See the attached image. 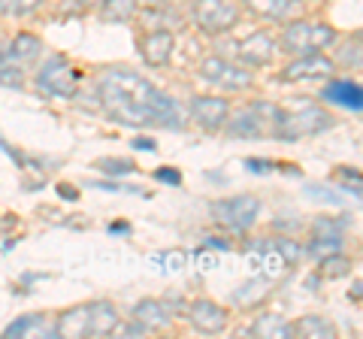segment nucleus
<instances>
[{
  "label": "nucleus",
  "instance_id": "1",
  "mask_svg": "<svg viewBox=\"0 0 363 339\" xmlns=\"http://www.w3.org/2000/svg\"><path fill=\"white\" fill-rule=\"evenodd\" d=\"M97 97L106 116L118 124L169 130L185 124V109L133 70H106L97 79Z\"/></svg>",
  "mask_w": 363,
  "mask_h": 339
},
{
  "label": "nucleus",
  "instance_id": "2",
  "mask_svg": "<svg viewBox=\"0 0 363 339\" xmlns=\"http://www.w3.org/2000/svg\"><path fill=\"white\" fill-rule=\"evenodd\" d=\"M118 324V312L109 300H91L85 306H76L64 312L55 321V336L79 339V336H109L112 327Z\"/></svg>",
  "mask_w": 363,
  "mask_h": 339
},
{
  "label": "nucleus",
  "instance_id": "3",
  "mask_svg": "<svg viewBox=\"0 0 363 339\" xmlns=\"http://www.w3.org/2000/svg\"><path fill=\"white\" fill-rule=\"evenodd\" d=\"M333 128V116L321 106H306L300 112H279L272 137H279L281 143H297L303 137H318V133Z\"/></svg>",
  "mask_w": 363,
  "mask_h": 339
},
{
  "label": "nucleus",
  "instance_id": "4",
  "mask_svg": "<svg viewBox=\"0 0 363 339\" xmlns=\"http://www.w3.org/2000/svg\"><path fill=\"white\" fill-rule=\"evenodd\" d=\"M336 40V28L327 21H291L281 33V49L291 55H315L324 52L327 46H333Z\"/></svg>",
  "mask_w": 363,
  "mask_h": 339
},
{
  "label": "nucleus",
  "instance_id": "5",
  "mask_svg": "<svg viewBox=\"0 0 363 339\" xmlns=\"http://www.w3.org/2000/svg\"><path fill=\"white\" fill-rule=\"evenodd\" d=\"M279 106L267 104V100H257V104L245 106L242 112H236L233 118H227V137H236V140H260V137H269L272 128H276V118H279Z\"/></svg>",
  "mask_w": 363,
  "mask_h": 339
},
{
  "label": "nucleus",
  "instance_id": "6",
  "mask_svg": "<svg viewBox=\"0 0 363 339\" xmlns=\"http://www.w3.org/2000/svg\"><path fill=\"white\" fill-rule=\"evenodd\" d=\"M257 212H260V200L252 194H236V197H224L212 203V218L236 233L252 228L257 221Z\"/></svg>",
  "mask_w": 363,
  "mask_h": 339
},
{
  "label": "nucleus",
  "instance_id": "7",
  "mask_svg": "<svg viewBox=\"0 0 363 339\" xmlns=\"http://www.w3.org/2000/svg\"><path fill=\"white\" fill-rule=\"evenodd\" d=\"M194 21L203 33H224L240 21V6L233 0H194Z\"/></svg>",
  "mask_w": 363,
  "mask_h": 339
},
{
  "label": "nucleus",
  "instance_id": "8",
  "mask_svg": "<svg viewBox=\"0 0 363 339\" xmlns=\"http://www.w3.org/2000/svg\"><path fill=\"white\" fill-rule=\"evenodd\" d=\"M37 85L52 97H73L79 85V73L67 58H49L37 73Z\"/></svg>",
  "mask_w": 363,
  "mask_h": 339
},
{
  "label": "nucleus",
  "instance_id": "9",
  "mask_svg": "<svg viewBox=\"0 0 363 339\" xmlns=\"http://www.w3.org/2000/svg\"><path fill=\"white\" fill-rule=\"evenodd\" d=\"M248 267L255 269L257 276H264L269 282H276L281 276H288L291 273V264L285 261V255L279 252L276 245H272V240L267 236V240H260L255 248H248Z\"/></svg>",
  "mask_w": 363,
  "mask_h": 339
},
{
  "label": "nucleus",
  "instance_id": "10",
  "mask_svg": "<svg viewBox=\"0 0 363 339\" xmlns=\"http://www.w3.org/2000/svg\"><path fill=\"white\" fill-rule=\"evenodd\" d=\"M333 76V61L327 55H300L281 70V82H309V79H330Z\"/></svg>",
  "mask_w": 363,
  "mask_h": 339
},
{
  "label": "nucleus",
  "instance_id": "11",
  "mask_svg": "<svg viewBox=\"0 0 363 339\" xmlns=\"http://www.w3.org/2000/svg\"><path fill=\"white\" fill-rule=\"evenodd\" d=\"M188 118H194V124L203 130H218L230 118V104L224 97H194L188 109Z\"/></svg>",
  "mask_w": 363,
  "mask_h": 339
},
{
  "label": "nucleus",
  "instance_id": "12",
  "mask_svg": "<svg viewBox=\"0 0 363 339\" xmlns=\"http://www.w3.org/2000/svg\"><path fill=\"white\" fill-rule=\"evenodd\" d=\"M188 318H191V324H194L197 333L215 336V333L227 330V312L215 300H194L188 306Z\"/></svg>",
  "mask_w": 363,
  "mask_h": 339
},
{
  "label": "nucleus",
  "instance_id": "13",
  "mask_svg": "<svg viewBox=\"0 0 363 339\" xmlns=\"http://www.w3.org/2000/svg\"><path fill=\"white\" fill-rule=\"evenodd\" d=\"M236 55H240V61L248 64V67H267L272 61V55H276V40H272L269 33L257 30V33H252V37H245L240 43Z\"/></svg>",
  "mask_w": 363,
  "mask_h": 339
},
{
  "label": "nucleus",
  "instance_id": "14",
  "mask_svg": "<svg viewBox=\"0 0 363 339\" xmlns=\"http://www.w3.org/2000/svg\"><path fill=\"white\" fill-rule=\"evenodd\" d=\"M173 46H176V40H173L169 30H152V33L143 37L140 55L149 67H164L169 58H173Z\"/></svg>",
  "mask_w": 363,
  "mask_h": 339
},
{
  "label": "nucleus",
  "instance_id": "15",
  "mask_svg": "<svg viewBox=\"0 0 363 339\" xmlns=\"http://www.w3.org/2000/svg\"><path fill=\"white\" fill-rule=\"evenodd\" d=\"M272 294V282L269 279H248V282H242L240 288L233 291V303L240 309H255V306H260L267 297Z\"/></svg>",
  "mask_w": 363,
  "mask_h": 339
},
{
  "label": "nucleus",
  "instance_id": "16",
  "mask_svg": "<svg viewBox=\"0 0 363 339\" xmlns=\"http://www.w3.org/2000/svg\"><path fill=\"white\" fill-rule=\"evenodd\" d=\"M30 333H40V336H55V324L45 318V315H21L13 324L4 330L6 339H16V336H30Z\"/></svg>",
  "mask_w": 363,
  "mask_h": 339
},
{
  "label": "nucleus",
  "instance_id": "17",
  "mask_svg": "<svg viewBox=\"0 0 363 339\" xmlns=\"http://www.w3.org/2000/svg\"><path fill=\"white\" fill-rule=\"evenodd\" d=\"M291 324V336H306V339H333L336 336V327L321 318V315H303L297 321H288Z\"/></svg>",
  "mask_w": 363,
  "mask_h": 339
},
{
  "label": "nucleus",
  "instance_id": "18",
  "mask_svg": "<svg viewBox=\"0 0 363 339\" xmlns=\"http://www.w3.org/2000/svg\"><path fill=\"white\" fill-rule=\"evenodd\" d=\"M130 318H136L140 324H145V327L152 330V327H167V321H169V309H167V303L145 297V300H140V303L133 306V315H130Z\"/></svg>",
  "mask_w": 363,
  "mask_h": 339
},
{
  "label": "nucleus",
  "instance_id": "19",
  "mask_svg": "<svg viewBox=\"0 0 363 339\" xmlns=\"http://www.w3.org/2000/svg\"><path fill=\"white\" fill-rule=\"evenodd\" d=\"M252 333L264 339H291V324L276 312H260L252 324Z\"/></svg>",
  "mask_w": 363,
  "mask_h": 339
},
{
  "label": "nucleus",
  "instance_id": "20",
  "mask_svg": "<svg viewBox=\"0 0 363 339\" xmlns=\"http://www.w3.org/2000/svg\"><path fill=\"white\" fill-rule=\"evenodd\" d=\"M43 43L33 37V33H18V37L9 43V49L4 52V61H13V64H25V61H33L40 55Z\"/></svg>",
  "mask_w": 363,
  "mask_h": 339
},
{
  "label": "nucleus",
  "instance_id": "21",
  "mask_svg": "<svg viewBox=\"0 0 363 339\" xmlns=\"http://www.w3.org/2000/svg\"><path fill=\"white\" fill-rule=\"evenodd\" d=\"M324 97L333 100V104H342L348 109H354V112H360V106H363L360 85H354V82H330L327 85V91H324Z\"/></svg>",
  "mask_w": 363,
  "mask_h": 339
},
{
  "label": "nucleus",
  "instance_id": "22",
  "mask_svg": "<svg viewBox=\"0 0 363 339\" xmlns=\"http://www.w3.org/2000/svg\"><path fill=\"white\" fill-rule=\"evenodd\" d=\"M248 13H255L260 18H285L291 13L294 0H242Z\"/></svg>",
  "mask_w": 363,
  "mask_h": 339
},
{
  "label": "nucleus",
  "instance_id": "23",
  "mask_svg": "<svg viewBox=\"0 0 363 339\" xmlns=\"http://www.w3.org/2000/svg\"><path fill=\"white\" fill-rule=\"evenodd\" d=\"M215 85L227 88V91H245V88H252V85H255V76L248 73V70H242V67L227 64L224 70H221V76H218V82H215Z\"/></svg>",
  "mask_w": 363,
  "mask_h": 339
},
{
  "label": "nucleus",
  "instance_id": "24",
  "mask_svg": "<svg viewBox=\"0 0 363 339\" xmlns=\"http://www.w3.org/2000/svg\"><path fill=\"white\" fill-rule=\"evenodd\" d=\"M321 267V276L324 279H342V276H348L351 273V257H345V255H327V257H321V261H318Z\"/></svg>",
  "mask_w": 363,
  "mask_h": 339
},
{
  "label": "nucleus",
  "instance_id": "25",
  "mask_svg": "<svg viewBox=\"0 0 363 339\" xmlns=\"http://www.w3.org/2000/svg\"><path fill=\"white\" fill-rule=\"evenodd\" d=\"M339 248H342V236H312V243H309L306 252L321 261V257H327V255H336Z\"/></svg>",
  "mask_w": 363,
  "mask_h": 339
},
{
  "label": "nucleus",
  "instance_id": "26",
  "mask_svg": "<svg viewBox=\"0 0 363 339\" xmlns=\"http://www.w3.org/2000/svg\"><path fill=\"white\" fill-rule=\"evenodd\" d=\"M269 240H272V245H276L281 255H285V261H288L291 267H297V261L306 255V248H303L297 240H288V236H269Z\"/></svg>",
  "mask_w": 363,
  "mask_h": 339
},
{
  "label": "nucleus",
  "instance_id": "27",
  "mask_svg": "<svg viewBox=\"0 0 363 339\" xmlns=\"http://www.w3.org/2000/svg\"><path fill=\"white\" fill-rule=\"evenodd\" d=\"M136 9V0H106L104 4V13L109 21H128Z\"/></svg>",
  "mask_w": 363,
  "mask_h": 339
},
{
  "label": "nucleus",
  "instance_id": "28",
  "mask_svg": "<svg viewBox=\"0 0 363 339\" xmlns=\"http://www.w3.org/2000/svg\"><path fill=\"white\" fill-rule=\"evenodd\" d=\"M0 85L6 88H25V70L13 61H4L0 64Z\"/></svg>",
  "mask_w": 363,
  "mask_h": 339
},
{
  "label": "nucleus",
  "instance_id": "29",
  "mask_svg": "<svg viewBox=\"0 0 363 339\" xmlns=\"http://www.w3.org/2000/svg\"><path fill=\"white\" fill-rule=\"evenodd\" d=\"M224 67H227V61L218 58V55H212V58H206V61L200 64V79H203V82H212V85H215Z\"/></svg>",
  "mask_w": 363,
  "mask_h": 339
},
{
  "label": "nucleus",
  "instance_id": "30",
  "mask_svg": "<svg viewBox=\"0 0 363 339\" xmlns=\"http://www.w3.org/2000/svg\"><path fill=\"white\" fill-rule=\"evenodd\" d=\"M97 170H104L106 176H128L136 167L130 161H121V157H104V161H97Z\"/></svg>",
  "mask_w": 363,
  "mask_h": 339
},
{
  "label": "nucleus",
  "instance_id": "31",
  "mask_svg": "<svg viewBox=\"0 0 363 339\" xmlns=\"http://www.w3.org/2000/svg\"><path fill=\"white\" fill-rule=\"evenodd\" d=\"M40 4L43 0H0V9H4V13H13V16H28Z\"/></svg>",
  "mask_w": 363,
  "mask_h": 339
},
{
  "label": "nucleus",
  "instance_id": "32",
  "mask_svg": "<svg viewBox=\"0 0 363 339\" xmlns=\"http://www.w3.org/2000/svg\"><path fill=\"white\" fill-rule=\"evenodd\" d=\"M345 230V221H333V218H318L315 228H312V236H342Z\"/></svg>",
  "mask_w": 363,
  "mask_h": 339
},
{
  "label": "nucleus",
  "instance_id": "33",
  "mask_svg": "<svg viewBox=\"0 0 363 339\" xmlns=\"http://www.w3.org/2000/svg\"><path fill=\"white\" fill-rule=\"evenodd\" d=\"M164 257V261H169L164 269H167V273H179V269L182 267H185V255H182V252H167V255H161Z\"/></svg>",
  "mask_w": 363,
  "mask_h": 339
},
{
  "label": "nucleus",
  "instance_id": "34",
  "mask_svg": "<svg viewBox=\"0 0 363 339\" xmlns=\"http://www.w3.org/2000/svg\"><path fill=\"white\" fill-rule=\"evenodd\" d=\"M155 179H157V182H167V185H179L182 173H179V170H157Z\"/></svg>",
  "mask_w": 363,
  "mask_h": 339
},
{
  "label": "nucleus",
  "instance_id": "35",
  "mask_svg": "<svg viewBox=\"0 0 363 339\" xmlns=\"http://www.w3.org/2000/svg\"><path fill=\"white\" fill-rule=\"evenodd\" d=\"M245 164H248V170H257V173H267V170L272 167L269 161H260V157H257V161H255V157H248Z\"/></svg>",
  "mask_w": 363,
  "mask_h": 339
},
{
  "label": "nucleus",
  "instance_id": "36",
  "mask_svg": "<svg viewBox=\"0 0 363 339\" xmlns=\"http://www.w3.org/2000/svg\"><path fill=\"white\" fill-rule=\"evenodd\" d=\"M133 145H136V149H143V152H155V143H152V140H145V137L133 140Z\"/></svg>",
  "mask_w": 363,
  "mask_h": 339
},
{
  "label": "nucleus",
  "instance_id": "37",
  "mask_svg": "<svg viewBox=\"0 0 363 339\" xmlns=\"http://www.w3.org/2000/svg\"><path fill=\"white\" fill-rule=\"evenodd\" d=\"M58 191H61V194H64V197H67V200H76V191H73V188H70V185H61V188H58Z\"/></svg>",
  "mask_w": 363,
  "mask_h": 339
},
{
  "label": "nucleus",
  "instance_id": "38",
  "mask_svg": "<svg viewBox=\"0 0 363 339\" xmlns=\"http://www.w3.org/2000/svg\"><path fill=\"white\" fill-rule=\"evenodd\" d=\"M136 4H143V6H161L164 0H136Z\"/></svg>",
  "mask_w": 363,
  "mask_h": 339
},
{
  "label": "nucleus",
  "instance_id": "39",
  "mask_svg": "<svg viewBox=\"0 0 363 339\" xmlns=\"http://www.w3.org/2000/svg\"><path fill=\"white\" fill-rule=\"evenodd\" d=\"M82 4H85V6H104L106 0H82Z\"/></svg>",
  "mask_w": 363,
  "mask_h": 339
},
{
  "label": "nucleus",
  "instance_id": "40",
  "mask_svg": "<svg viewBox=\"0 0 363 339\" xmlns=\"http://www.w3.org/2000/svg\"><path fill=\"white\" fill-rule=\"evenodd\" d=\"M0 64H4V49H0Z\"/></svg>",
  "mask_w": 363,
  "mask_h": 339
}]
</instances>
